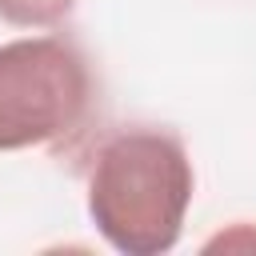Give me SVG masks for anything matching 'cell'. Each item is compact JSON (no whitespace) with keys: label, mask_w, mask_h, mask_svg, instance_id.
<instances>
[{"label":"cell","mask_w":256,"mask_h":256,"mask_svg":"<svg viewBox=\"0 0 256 256\" xmlns=\"http://www.w3.org/2000/svg\"><path fill=\"white\" fill-rule=\"evenodd\" d=\"M196 192L188 148L176 132L152 124L112 128L88 164L84 204L96 232L124 256H160L176 248Z\"/></svg>","instance_id":"6da1fadb"},{"label":"cell","mask_w":256,"mask_h":256,"mask_svg":"<svg viewBox=\"0 0 256 256\" xmlns=\"http://www.w3.org/2000/svg\"><path fill=\"white\" fill-rule=\"evenodd\" d=\"M96 104L88 56L68 36L0 44V152L48 148L76 136Z\"/></svg>","instance_id":"7a4b0ae2"},{"label":"cell","mask_w":256,"mask_h":256,"mask_svg":"<svg viewBox=\"0 0 256 256\" xmlns=\"http://www.w3.org/2000/svg\"><path fill=\"white\" fill-rule=\"evenodd\" d=\"M76 0H0V20L12 28H56L72 16Z\"/></svg>","instance_id":"3957f363"}]
</instances>
